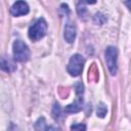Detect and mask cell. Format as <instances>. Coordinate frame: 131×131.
I'll return each instance as SVG.
<instances>
[{"label": "cell", "mask_w": 131, "mask_h": 131, "mask_svg": "<svg viewBox=\"0 0 131 131\" xmlns=\"http://www.w3.org/2000/svg\"><path fill=\"white\" fill-rule=\"evenodd\" d=\"M72 130H86V126L84 124H74L71 126Z\"/></svg>", "instance_id": "14"}, {"label": "cell", "mask_w": 131, "mask_h": 131, "mask_svg": "<svg viewBox=\"0 0 131 131\" xmlns=\"http://www.w3.org/2000/svg\"><path fill=\"white\" fill-rule=\"evenodd\" d=\"M83 3H87V4H94L96 2V0H81Z\"/></svg>", "instance_id": "16"}, {"label": "cell", "mask_w": 131, "mask_h": 131, "mask_svg": "<svg viewBox=\"0 0 131 131\" xmlns=\"http://www.w3.org/2000/svg\"><path fill=\"white\" fill-rule=\"evenodd\" d=\"M105 19H106L105 16L100 12H98V13H96L94 15V23L97 24V25H102L105 21Z\"/></svg>", "instance_id": "12"}, {"label": "cell", "mask_w": 131, "mask_h": 131, "mask_svg": "<svg viewBox=\"0 0 131 131\" xmlns=\"http://www.w3.org/2000/svg\"><path fill=\"white\" fill-rule=\"evenodd\" d=\"M12 52H13V58L15 61L25 62L30 58V49L28 45L20 40H16L13 42Z\"/></svg>", "instance_id": "2"}, {"label": "cell", "mask_w": 131, "mask_h": 131, "mask_svg": "<svg viewBox=\"0 0 131 131\" xmlns=\"http://www.w3.org/2000/svg\"><path fill=\"white\" fill-rule=\"evenodd\" d=\"M104 57H105V62L108 69V72L111 73L112 76H115L118 72V50L114 46H108L106 47L104 51Z\"/></svg>", "instance_id": "3"}, {"label": "cell", "mask_w": 131, "mask_h": 131, "mask_svg": "<svg viewBox=\"0 0 131 131\" xmlns=\"http://www.w3.org/2000/svg\"><path fill=\"white\" fill-rule=\"evenodd\" d=\"M1 69L4 72L11 73V72L15 71L16 66L10 58H7L6 56H3V57H1Z\"/></svg>", "instance_id": "7"}, {"label": "cell", "mask_w": 131, "mask_h": 131, "mask_svg": "<svg viewBox=\"0 0 131 131\" xmlns=\"http://www.w3.org/2000/svg\"><path fill=\"white\" fill-rule=\"evenodd\" d=\"M106 112H107V108H106L105 104L99 103V104L97 105V108H96V115H97V117L103 118V117L106 115Z\"/></svg>", "instance_id": "10"}, {"label": "cell", "mask_w": 131, "mask_h": 131, "mask_svg": "<svg viewBox=\"0 0 131 131\" xmlns=\"http://www.w3.org/2000/svg\"><path fill=\"white\" fill-rule=\"evenodd\" d=\"M46 31H47V23L43 17H40L29 28L28 35L32 41H38L45 36Z\"/></svg>", "instance_id": "1"}, {"label": "cell", "mask_w": 131, "mask_h": 131, "mask_svg": "<svg viewBox=\"0 0 131 131\" xmlns=\"http://www.w3.org/2000/svg\"><path fill=\"white\" fill-rule=\"evenodd\" d=\"M84 62H85V60L82 57V55H80V54H74L70 58V61H69L68 67H67L68 73L71 76H74V77L79 76L82 73Z\"/></svg>", "instance_id": "4"}, {"label": "cell", "mask_w": 131, "mask_h": 131, "mask_svg": "<svg viewBox=\"0 0 131 131\" xmlns=\"http://www.w3.org/2000/svg\"><path fill=\"white\" fill-rule=\"evenodd\" d=\"M29 12V5L24 0H17L13 3V5L10 8V13L13 16H20L28 14Z\"/></svg>", "instance_id": "5"}, {"label": "cell", "mask_w": 131, "mask_h": 131, "mask_svg": "<svg viewBox=\"0 0 131 131\" xmlns=\"http://www.w3.org/2000/svg\"><path fill=\"white\" fill-rule=\"evenodd\" d=\"M125 5H126L127 8L129 9V11H131V0H126V1H125Z\"/></svg>", "instance_id": "15"}, {"label": "cell", "mask_w": 131, "mask_h": 131, "mask_svg": "<svg viewBox=\"0 0 131 131\" xmlns=\"http://www.w3.org/2000/svg\"><path fill=\"white\" fill-rule=\"evenodd\" d=\"M82 105H83V100L81 97H78V99L75 102H73L64 107V112L66 113H78L82 110Z\"/></svg>", "instance_id": "8"}, {"label": "cell", "mask_w": 131, "mask_h": 131, "mask_svg": "<svg viewBox=\"0 0 131 131\" xmlns=\"http://www.w3.org/2000/svg\"><path fill=\"white\" fill-rule=\"evenodd\" d=\"M61 115V112H60V106L58 103H54L53 104V108H52V116L55 120H58L59 117Z\"/></svg>", "instance_id": "11"}, {"label": "cell", "mask_w": 131, "mask_h": 131, "mask_svg": "<svg viewBox=\"0 0 131 131\" xmlns=\"http://www.w3.org/2000/svg\"><path fill=\"white\" fill-rule=\"evenodd\" d=\"M63 38L68 43H73L76 39V27L73 21H67L63 30Z\"/></svg>", "instance_id": "6"}, {"label": "cell", "mask_w": 131, "mask_h": 131, "mask_svg": "<svg viewBox=\"0 0 131 131\" xmlns=\"http://www.w3.org/2000/svg\"><path fill=\"white\" fill-rule=\"evenodd\" d=\"M35 129L36 130H49V129H58L55 127H51V126H47L45 119L44 118H40L38 119V121L35 123Z\"/></svg>", "instance_id": "9"}, {"label": "cell", "mask_w": 131, "mask_h": 131, "mask_svg": "<svg viewBox=\"0 0 131 131\" xmlns=\"http://www.w3.org/2000/svg\"><path fill=\"white\" fill-rule=\"evenodd\" d=\"M75 88H76V93H77L78 96H80V95L83 94V92H84V86H83V84H82L81 82L76 83Z\"/></svg>", "instance_id": "13"}]
</instances>
